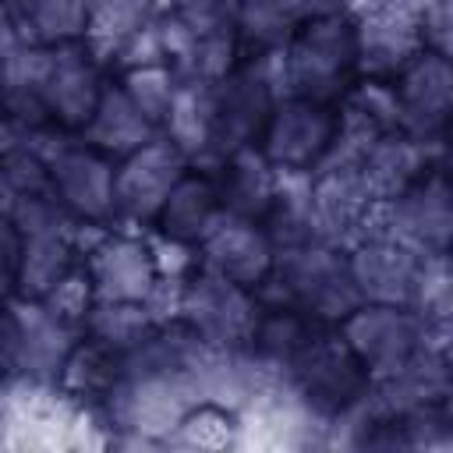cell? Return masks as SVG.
I'll return each mask as SVG.
<instances>
[{"mask_svg": "<svg viewBox=\"0 0 453 453\" xmlns=\"http://www.w3.org/2000/svg\"><path fill=\"white\" fill-rule=\"evenodd\" d=\"M283 96H290L287 92V74H283V50L280 53L241 57L216 81L212 134H209V149L195 163V170H212L234 149L258 145V134H262L273 106Z\"/></svg>", "mask_w": 453, "mask_h": 453, "instance_id": "2", "label": "cell"}, {"mask_svg": "<svg viewBox=\"0 0 453 453\" xmlns=\"http://www.w3.org/2000/svg\"><path fill=\"white\" fill-rule=\"evenodd\" d=\"M435 163H446V145H428L403 131H382L365 149L357 170H361V180L372 202H386L407 184H414Z\"/></svg>", "mask_w": 453, "mask_h": 453, "instance_id": "20", "label": "cell"}, {"mask_svg": "<svg viewBox=\"0 0 453 453\" xmlns=\"http://www.w3.org/2000/svg\"><path fill=\"white\" fill-rule=\"evenodd\" d=\"M209 173H212V184H216V195H219V209L226 216L262 219V212H265V205L273 198L276 166L262 156L258 145L234 149Z\"/></svg>", "mask_w": 453, "mask_h": 453, "instance_id": "22", "label": "cell"}, {"mask_svg": "<svg viewBox=\"0 0 453 453\" xmlns=\"http://www.w3.org/2000/svg\"><path fill=\"white\" fill-rule=\"evenodd\" d=\"M170 0H88V32L85 42L96 50V57L110 67L113 53L159 11H166Z\"/></svg>", "mask_w": 453, "mask_h": 453, "instance_id": "27", "label": "cell"}, {"mask_svg": "<svg viewBox=\"0 0 453 453\" xmlns=\"http://www.w3.org/2000/svg\"><path fill=\"white\" fill-rule=\"evenodd\" d=\"M255 297L258 304H287L329 326H340L361 304V294L350 276L347 248L322 241L276 248L273 269L255 287Z\"/></svg>", "mask_w": 453, "mask_h": 453, "instance_id": "1", "label": "cell"}, {"mask_svg": "<svg viewBox=\"0 0 453 453\" xmlns=\"http://www.w3.org/2000/svg\"><path fill=\"white\" fill-rule=\"evenodd\" d=\"M219 216H223V209H219V195H216L212 173L188 166L180 173V180L170 188L163 209L156 212L152 230L170 237V241H180V244L195 248L216 226Z\"/></svg>", "mask_w": 453, "mask_h": 453, "instance_id": "23", "label": "cell"}, {"mask_svg": "<svg viewBox=\"0 0 453 453\" xmlns=\"http://www.w3.org/2000/svg\"><path fill=\"white\" fill-rule=\"evenodd\" d=\"M421 42H425V50L449 57V50H453V0H421Z\"/></svg>", "mask_w": 453, "mask_h": 453, "instance_id": "36", "label": "cell"}, {"mask_svg": "<svg viewBox=\"0 0 453 453\" xmlns=\"http://www.w3.org/2000/svg\"><path fill=\"white\" fill-rule=\"evenodd\" d=\"M336 127H340L336 106L315 103L304 96H283L258 134V149L276 170L311 173L315 163L326 156Z\"/></svg>", "mask_w": 453, "mask_h": 453, "instance_id": "11", "label": "cell"}, {"mask_svg": "<svg viewBox=\"0 0 453 453\" xmlns=\"http://www.w3.org/2000/svg\"><path fill=\"white\" fill-rule=\"evenodd\" d=\"M110 81V67L96 57L85 39L53 46L50 81H46V110L50 120L64 131H81L96 113V103Z\"/></svg>", "mask_w": 453, "mask_h": 453, "instance_id": "17", "label": "cell"}, {"mask_svg": "<svg viewBox=\"0 0 453 453\" xmlns=\"http://www.w3.org/2000/svg\"><path fill=\"white\" fill-rule=\"evenodd\" d=\"M32 4H35V0H4V7H7V14H11L14 28H21V21H25V18H28V11H32Z\"/></svg>", "mask_w": 453, "mask_h": 453, "instance_id": "40", "label": "cell"}, {"mask_svg": "<svg viewBox=\"0 0 453 453\" xmlns=\"http://www.w3.org/2000/svg\"><path fill=\"white\" fill-rule=\"evenodd\" d=\"M166 446H234L237 442V411L219 400H198L184 411L173 432L163 439Z\"/></svg>", "mask_w": 453, "mask_h": 453, "instance_id": "31", "label": "cell"}, {"mask_svg": "<svg viewBox=\"0 0 453 453\" xmlns=\"http://www.w3.org/2000/svg\"><path fill=\"white\" fill-rule=\"evenodd\" d=\"M340 117L357 120L372 131H400V106L389 78H357L336 103Z\"/></svg>", "mask_w": 453, "mask_h": 453, "instance_id": "32", "label": "cell"}, {"mask_svg": "<svg viewBox=\"0 0 453 453\" xmlns=\"http://www.w3.org/2000/svg\"><path fill=\"white\" fill-rule=\"evenodd\" d=\"M113 78L120 81V88L127 92V99L138 106V113L163 131V120H166L170 103H173V92H177V74L166 64H142V67L117 71Z\"/></svg>", "mask_w": 453, "mask_h": 453, "instance_id": "33", "label": "cell"}, {"mask_svg": "<svg viewBox=\"0 0 453 453\" xmlns=\"http://www.w3.org/2000/svg\"><path fill=\"white\" fill-rule=\"evenodd\" d=\"M78 265H81L78 223L67 226V230L21 234V258H18V287H14V297L42 301Z\"/></svg>", "mask_w": 453, "mask_h": 453, "instance_id": "25", "label": "cell"}, {"mask_svg": "<svg viewBox=\"0 0 453 453\" xmlns=\"http://www.w3.org/2000/svg\"><path fill=\"white\" fill-rule=\"evenodd\" d=\"M425 322L432 326H449V311H453V283H449V251L446 255H428L421 265V280H418V294L411 304Z\"/></svg>", "mask_w": 453, "mask_h": 453, "instance_id": "34", "label": "cell"}, {"mask_svg": "<svg viewBox=\"0 0 453 453\" xmlns=\"http://www.w3.org/2000/svg\"><path fill=\"white\" fill-rule=\"evenodd\" d=\"M336 329L347 340V347L357 354L372 382L403 368L425 343L449 340V326H432L414 308L368 304V301H361Z\"/></svg>", "mask_w": 453, "mask_h": 453, "instance_id": "7", "label": "cell"}, {"mask_svg": "<svg viewBox=\"0 0 453 453\" xmlns=\"http://www.w3.org/2000/svg\"><path fill=\"white\" fill-rule=\"evenodd\" d=\"M188 166L191 163L166 134H156L131 156L117 159L113 163V223L152 226L170 188L180 180Z\"/></svg>", "mask_w": 453, "mask_h": 453, "instance_id": "9", "label": "cell"}, {"mask_svg": "<svg viewBox=\"0 0 453 453\" xmlns=\"http://www.w3.org/2000/svg\"><path fill=\"white\" fill-rule=\"evenodd\" d=\"M18 322V382L28 386H57L60 372L85 336L78 322H67L57 315L46 301H25L11 297L7 301Z\"/></svg>", "mask_w": 453, "mask_h": 453, "instance_id": "13", "label": "cell"}, {"mask_svg": "<svg viewBox=\"0 0 453 453\" xmlns=\"http://www.w3.org/2000/svg\"><path fill=\"white\" fill-rule=\"evenodd\" d=\"M18 258H21V234L7 216H0V304L14 297L18 287Z\"/></svg>", "mask_w": 453, "mask_h": 453, "instance_id": "37", "label": "cell"}, {"mask_svg": "<svg viewBox=\"0 0 453 453\" xmlns=\"http://www.w3.org/2000/svg\"><path fill=\"white\" fill-rule=\"evenodd\" d=\"M88 32V0H35L28 18L21 21V42L60 46L85 39Z\"/></svg>", "mask_w": 453, "mask_h": 453, "instance_id": "30", "label": "cell"}, {"mask_svg": "<svg viewBox=\"0 0 453 453\" xmlns=\"http://www.w3.org/2000/svg\"><path fill=\"white\" fill-rule=\"evenodd\" d=\"M354 18L357 78H396L421 50V0H379Z\"/></svg>", "mask_w": 453, "mask_h": 453, "instance_id": "10", "label": "cell"}, {"mask_svg": "<svg viewBox=\"0 0 453 453\" xmlns=\"http://www.w3.org/2000/svg\"><path fill=\"white\" fill-rule=\"evenodd\" d=\"M340 0H237V50L241 57L280 53L301 28V21L340 11Z\"/></svg>", "mask_w": 453, "mask_h": 453, "instance_id": "21", "label": "cell"}, {"mask_svg": "<svg viewBox=\"0 0 453 453\" xmlns=\"http://www.w3.org/2000/svg\"><path fill=\"white\" fill-rule=\"evenodd\" d=\"M50 64H53V46H39V42H18L0 60V113L11 124H18L25 134L53 124L46 110Z\"/></svg>", "mask_w": 453, "mask_h": 453, "instance_id": "19", "label": "cell"}, {"mask_svg": "<svg viewBox=\"0 0 453 453\" xmlns=\"http://www.w3.org/2000/svg\"><path fill=\"white\" fill-rule=\"evenodd\" d=\"M18 42H21V35H18V28H14V21H11V14H7V7H4V0H0V60H4Z\"/></svg>", "mask_w": 453, "mask_h": 453, "instance_id": "39", "label": "cell"}, {"mask_svg": "<svg viewBox=\"0 0 453 453\" xmlns=\"http://www.w3.org/2000/svg\"><path fill=\"white\" fill-rule=\"evenodd\" d=\"M340 4H343L347 14H357V11H365V7H372V4H379V0H340Z\"/></svg>", "mask_w": 453, "mask_h": 453, "instance_id": "41", "label": "cell"}, {"mask_svg": "<svg viewBox=\"0 0 453 453\" xmlns=\"http://www.w3.org/2000/svg\"><path fill=\"white\" fill-rule=\"evenodd\" d=\"M18 386V322L11 304H0V393Z\"/></svg>", "mask_w": 453, "mask_h": 453, "instance_id": "38", "label": "cell"}, {"mask_svg": "<svg viewBox=\"0 0 453 453\" xmlns=\"http://www.w3.org/2000/svg\"><path fill=\"white\" fill-rule=\"evenodd\" d=\"M166 11L173 18H180L198 39H209V35H237L234 32L237 0H170Z\"/></svg>", "mask_w": 453, "mask_h": 453, "instance_id": "35", "label": "cell"}, {"mask_svg": "<svg viewBox=\"0 0 453 453\" xmlns=\"http://www.w3.org/2000/svg\"><path fill=\"white\" fill-rule=\"evenodd\" d=\"M393 81L396 106H400V131L428 142L446 145L449 117H453V67L449 57L421 50Z\"/></svg>", "mask_w": 453, "mask_h": 453, "instance_id": "12", "label": "cell"}, {"mask_svg": "<svg viewBox=\"0 0 453 453\" xmlns=\"http://www.w3.org/2000/svg\"><path fill=\"white\" fill-rule=\"evenodd\" d=\"M212 110H216V85L212 81H177V92H173V103H170V113H166L159 134H166L184 152V159L191 166L209 149Z\"/></svg>", "mask_w": 453, "mask_h": 453, "instance_id": "26", "label": "cell"}, {"mask_svg": "<svg viewBox=\"0 0 453 453\" xmlns=\"http://www.w3.org/2000/svg\"><path fill=\"white\" fill-rule=\"evenodd\" d=\"M372 195L361 180L357 163L350 166H315L308 191V226L311 241L350 248L365 234V219L372 212Z\"/></svg>", "mask_w": 453, "mask_h": 453, "instance_id": "14", "label": "cell"}, {"mask_svg": "<svg viewBox=\"0 0 453 453\" xmlns=\"http://www.w3.org/2000/svg\"><path fill=\"white\" fill-rule=\"evenodd\" d=\"M81 142H88L96 152H103L106 159H124L131 156L134 149H142L145 142H152L159 134L156 124H149L138 106L127 99V92L120 88V81L110 74L99 103H96V113L88 117V124L78 131Z\"/></svg>", "mask_w": 453, "mask_h": 453, "instance_id": "24", "label": "cell"}, {"mask_svg": "<svg viewBox=\"0 0 453 453\" xmlns=\"http://www.w3.org/2000/svg\"><path fill=\"white\" fill-rule=\"evenodd\" d=\"M283 74L290 96L336 106L343 92L357 81L354 18L340 7L301 21L283 50Z\"/></svg>", "mask_w": 453, "mask_h": 453, "instance_id": "3", "label": "cell"}, {"mask_svg": "<svg viewBox=\"0 0 453 453\" xmlns=\"http://www.w3.org/2000/svg\"><path fill=\"white\" fill-rule=\"evenodd\" d=\"M198 251V265L237 283V287H248L255 290L265 273L273 269V241L269 234L262 230L258 219H241V216H219L216 226L195 244Z\"/></svg>", "mask_w": 453, "mask_h": 453, "instance_id": "18", "label": "cell"}, {"mask_svg": "<svg viewBox=\"0 0 453 453\" xmlns=\"http://www.w3.org/2000/svg\"><path fill=\"white\" fill-rule=\"evenodd\" d=\"M308 191H311V173L304 170H276L273 198L262 212V230L269 234L273 248H290L301 241H311L308 226Z\"/></svg>", "mask_w": 453, "mask_h": 453, "instance_id": "28", "label": "cell"}, {"mask_svg": "<svg viewBox=\"0 0 453 453\" xmlns=\"http://www.w3.org/2000/svg\"><path fill=\"white\" fill-rule=\"evenodd\" d=\"M81 262H85L96 301L149 304V297L159 287V269H156L152 248L145 237H134V234L106 230Z\"/></svg>", "mask_w": 453, "mask_h": 453, "instance_id": "15", "label": "cell"}, {"mask_svg": "<svg viewBox=\"0 0 453 453\" xmlns=\"http://www.w3.org/2000/svg\"><path fill=\"white\" fill-rule=\"evenodd\" d=\"M258 297L248 287H237L202 265H195L180 280L177 315L205 347L212 350H241L258 319Z\"/></svg>", "mask_w": 453, "mask_h": 453, "instance_id": "8", "label": "cell"}, {"mask_svg": "<svg viewBox=\"0 0 453 453\" xmlns=\"http://www.w3.org/2000/svg\"><path fill=\"white\" fill-rule=\"evenodd\" d=\"M28 145L46 159L53 195L74 219L113 223V159L57 124L32 131Z\"/></svg>", "mask_w": 453, "mask_h": 453, "instance_id": "5", "label": "cell"}, {"mask_svg": "<svg viewBox=\"0 0 453 453\" xmlns=\"http://www.w3.org/2000/svg\"><path fill=\"white\" fill-rule=\"evenodd\" d=\"M280 382L308 407L311 418H319L326 428L347 414L372 386L365 365L347 347L336 326H319L315 336L290 357Z\"/></svg>", "mask_w": 453, "mask_h": 453, "instance_id": "4", "label": "cell"}, {"mask_svg": "<svg viewBox=\"0 0 453 453\" xmlns=\"http://www.w3.org/2000/svg\"><path fill=\"white\" fill-rule=\"evenodd\" d=\"M156 326H159V319L145 304H127V301H92V308L81 322L88 340H99L103 347H110L117 354L134 350Z\"/></svg>", "mask_w": 453, "mask_h": 453, "instance_id": "29", "label": "cell"}, {"mask_svg": "<svg viewBox=\"0 0 453 453\" xmlns=\"http://www.w3.org/2000/svg\"><path fill=\"white\" fill-rule=\"evenodd\" d=\"M365 234L393 237L418 255H446L453 234V195L446 163H435L393 198L375 202L365 219Z\"/></svg>", "mask_w": 453, "mask_h": 453, "instance_id": "6", "label": "cell"}, {"mask_svg": "<svg viewBox=\"0 0 453 453\" xmlns=\"http://www.w3.org/2000/svg\"><path fill=\"white\" fill-rule=\"evenodd\" d=\"M425 258L428 255H418L414 248H407L393 237H382V234H365L347 248L354 287H357L361 301H368V304L411 308Z\"/></svg>", "mask_w": 453, "mask_h": 453, "instance_id": "16", "label": "cell"}]
</instances>
